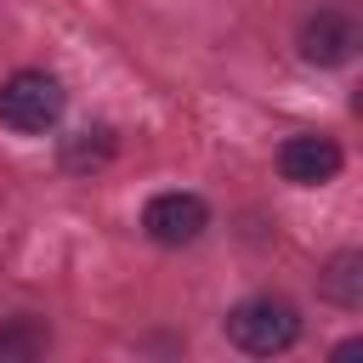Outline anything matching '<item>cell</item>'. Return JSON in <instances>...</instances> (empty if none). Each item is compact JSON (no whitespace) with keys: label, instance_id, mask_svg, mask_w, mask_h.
I'll use <instances>...</instances> for the list:
<instances>
[{"label":"cell","instance_id":"cell-1","mask_svg":"<svg viewBox=\"0 0 363 363\" xmlns=\"http://www.w3.org/2000/svg\"><path fill=\"white\" fill-rule=\"evenodd\" d=\"M227 340L238 346V352H250V357H278V352H289L295 340H301V312H295V301H284V295H250V301H238L233 312H227Z\"/></svg>","mask_w":363,"mask_h":363},{"label":"cell","instance_id":"cell-2","mask_svg":"<svg viewBox=\"0 0 363 363\" xmlns=\"http://www.w3.org/2000/svg\"><path fill=\"white\" fill-rule=\"evenodd\" d=\"M62 85L45 74V68H17L6 85H0V125L17 130V136H45L57 119H62Z\"/></svg>","mask_w":363,"mask_h":363},{"label":"cell","instance_id":"cell-3","mask_svg":"<svg viewBox=\"0 0 363 363\" xmlns=\"http://www.w3.org/2000/svg\"><path fill=\"white\" fill-rule=\"evenodd\" d=\"M204 227H210V204L199 193H153L142 204V233L164 250H182V244L204 238Z\"/></svg>","mask_w":363,"mask_h":363},{"label":"cell","instance_id":"cell-4","mask_svg":"<svg viewBox=\"0 0 363 363\" xmlns=\"http://www.w3.org/2000/svg\"><path fill=\"white\" fill-rule=\"evenodd\" d=\"M295 51H301V62H312V68H340V62H352V51H357V23H352L340 6H318V11L301 23Z\"/></svg>","mask_w":363,"mask_h":363},{"label":"cell","instance_id":"cell-5","mask_svg":"<svg viewBox=\"0 0 363 363\" xmlns=\"http://www.w3.org/2000/svg\"><path fill=\"white\" fill-rule=\"evenodd\" d=\"M340 164H346V153H340V142L323 136V130H301V136H289V142L278 147V176L295 182V187H323V182L340 176Z\"/></svg>","mask_w":363,"mask_h":363},{"label":"cell","instance_id":"cell-6","mask_svg":"<svg viewBox=\"0 0 363 363\" xmlns=\"http://www.w3.org/2000/svg\"><path fill=\"white\" fill-rule=\"evenodd\" d=\"M318 295H323L329 306L357 312V306H363V250H335V255L318 267Z\"/></svg>","mask_w":363,"mask_h":363},{"label":"cell","instance_id":"cell-7","mask_svg":"<svg viewBox=\"0 0 363 363\" xmlns=\"http://www.w3.org/2000/svg\"><path fill=\"white\" fill-rule=\"evenodd\" d=\"M45 346H51V329H45L40 318L17 312L11 323H0V363H28V357H40Z\"/></svg>","mask_w":363,"mask_h":363},{"label":"cell","instance_id":"cell-8","mask_svg":"<svg viewBox=\"0 0 363 363\" xmlns=\"http://www.w3.org/2000/svg\"><path fill=\"white\" fill-rule=\"evenodd\" d=\"M113 159V130L108 125H85L74 136H62V164L68 170H102Z\"/></svg>","mask_w":363,"mask_h":363}]
</instances>
